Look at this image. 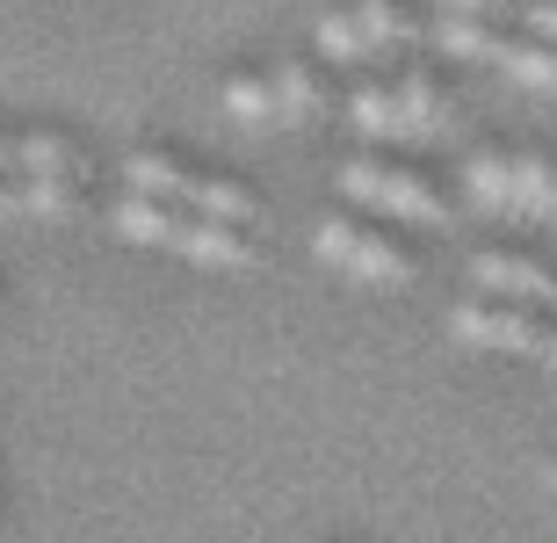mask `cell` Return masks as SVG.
<instances>
[{"mask_svg":"<svg viewBox=\"0 0 557 543\" xmlns=\"http://www.w3.org/2000/svg\"><path fill=\"white\" fill-rule=\"evenodd\" d=\"M348 124L362 131V138H376V146H406V138H398L392 87H355V95H348Z\"/></svg>","mask_w":557,"mask_h":543,"instance_id":"cell-14","label":"cell"},{"mask_svg":"<svg viewBox=\"0 0 557 543\" xmlns=\"http://www.w3.org/2000/svg\"><path fill=\"white\" fill-rule=\"evenodd\" d=\"M485 65H499L507 81L536 87V95H557V44H543V37H507V29H493Z\"/></svg>","mask_w":557,"mask_h":543,"instance_id":"cell-8","label":"cell"},{"mask_svg":"<svg viewBox=\"0 0 557 543\" xmlns=\"http://www.w3.org/2000/svg\"><path fill=\"white\" fill-rule=\"evenodd\" d=\"M471 283L485 297H507V305H543V291H550V269L543 261H529V254H499L485 247L471 261Z\"/></svg>","mask_w":557,"mask_h":543,"instance_id":"cell-6","label":"cell"},{"mask_svg":"<svg viewBox=\"0 0 557 543\" xmlns=\"http://www.w3.org/2000/svg\"><path fill=\"white\" fill-rule=\"evenodd\" d=\"M218 102H225L232 124H275V95H269V73H232L218 87Z\"/></svg>","mask_w":557,"mask_h":543,"instance_id":"cell-15","label":"cell"},{"mask_svg":"<svg viewBox=\"0 0 557 543\" xmlns=\"http://www.w3.org/2000/svg\"><path fill=\"white\" fill-rule=\"evenodd\" d=\"M392 102H398V138H406V146H428V138L449 131V95H442V81L420 73V65L392 87Z\"/></svg>","mask_w":557,"mask_h":543,"instance_id":"cell-7","label":"cell"},{"mask_svg":"<svg viewBox=\"0 0 557 543\" xmlns=\"http://www.w3.org/2000/svg\"><path fill=\"white\" fill-rule=\"evenodd\" d=\"M493 29H499V22H478V15H442V22H434V44H442L449 59H478V65H485V51H493Z\"/></svg>","mask_w":557,"mask_h":543,"instance_id":"cell-16","label":"cell"},{"mask_svg":"<svg viewBox=\"0 0 557 543\" xmlns=\"http://www.w3.org/2000/svg\"><path fill=\"white\" fill-rule=\"evenodd\" d=\"M15 174H73V182H81V152L65 146L59 131H22L15 138Z\"/></svg>","mask_w":557,"mask_h":543,"instance_id":"cell-13","label":"cell"},{"mask_svg":"<svg viewBox=\"0 0 557 543\" xmlns=\"http://www.w3.org/2000/svg\"><path fill=\"white\" fill-rule=\"evenodd\" d=\"M456 341H471V348H499V356H536L543 334H550V319H536V305H507V297H463L449 312Z\"/></svg>","mask_w":557,"mask_h":543,"instance_id":"cell-4","label":"cell"},{"mask_svg":"<svg viewBox=\"0 0 557 543\" xmlns=\"http://www.w3.org/2000/svg\"><path fill=\"white\" fill-rule=\"evenodd\" d=\"M499 22H521V37L557 44V0H507V15H499Z\"/></svg>","mask_w":557,"mask_h":543,"instance_id":"cell-18","label":"cell"},{"mask_svg":"<svg viewBox=\"0 0 557 543\" xmlns=\"http://www.w3.org/2000/svg\"><path fill=\"white\" fill-rule=\"evenodd\" d=\"M109 225L124 232L131 247H166L196 261V269H247L253 247H247V225H218V218H196L182 203H160V196H138L124 188V203L109 210Z\"/></svg>","mask_w":557,"mask_h":543,"instance_id":"cell-1","label":"cell"},{"mask_svg":"<svg viewBox=\"0 0 557 543\" xmlns=\"http://www.w3.org/2000/svg\"><path fill=\"white\" fill-rule=\"evenodd\" d=\"M311 37H319V51H326L333 65H362V59H370V44H362V29H355V15H348V8H326Z\"/></svg>","mask_w":557,"mask_h":543,"instance_id":"cell-17","label":"cell"},{"mask_svg":"<svg viewBox=\"0 0 557 543\" xmlns=\"http://www.w3.org/2000/svg\"><path fill=\"white\" fill-rule=\"evenodd\" d=\"M442 15H478V22H499L507 0H442Z\"/></svg>","mask_w":557,"mask_h":543,"instance_id":"cell-19","label":"cell"},{"mask_svg":"<svg viewBox=\"0 0 557 543\" xmlns=\"http://www.w3.org/2000/svg\"><path fill=\"white\" fill-rule=\"evenodd\" d=\"M0 174H15V138H0Z\"/></svg>","mask_w":557,"mask_h":543,"instance_id":"cell-22","label":"cell"},{"mask_svg":"<svg viewBox=\"0 0 557 543\" xmlns=\"http://www.w3.org/2000/svg\"><path fill=\"white\" fill-rule=\"evenodd\" d=\"M536 356H543V362H550V370H557V326H550V334H543V348H536Z\"/></svg>","mask_w":557,"mask_h":543,"instance_id":"cell-21","label":"cell"},{"mask_svg":"<svg viewBox=\"0 0 557 543\" xmlns=\"http://www.w3.org/2000/svg\"><path fill=\"white\" fill-rule=\"evenodd\" d=\"M196 182L203 174L196 168H182L174 152H131L124 160V188H138V196H160V203H196Z\"/></svg>","mask_w":557,"mask_h":543,"instance_id":"cell-9","label":"cell"},{"mask_svg":"<svg viewBox=\"0 0 557 543\" xmlns=\"http://www.w3.org/2000/svg\"><path fill=\"white\" fill-rule=\"evenodd\" d=\"M348 15H355V29H362V44H370V59H376V51H406V44H413V15H406L398 0H355Z\"/></svg>","mask_w":557,"mask_h":543,"instance_id":"cell-11","label":"cell"},{"mask_svg":"<svg viewBox=\"0 0 557 543\" xmlns=\"http://www.w3.org/2000/svg\"><path fill=\"white\" fill-rule=\"evenodd\" d=\"M543 305H550V312H557V269H550V291H543Z\"/></svg>","mask_w":557,"mask_h":543,"instance_id":"cell-23","label":"cell"},{"mask_svg":"<svg viewBox=\"0 0 557 543\" xmlns=\"http://www.w3.org/2000/svg\"><path fill=\"white\" fill-rule=\"evenodd\" d=\"M269 95H275V124H311L319 109H326V95H319V73L297 59L269 65Z\"/></svg>","mask_w":557,"mask_h":543,"instance_id":"cell-10","label":"cell"},{"mask_svg":"<svg viewBox=\"0 0 557 543\" xmlns=\"http://www.w3.org/2000/svg\"><path fill=\"white\" fill-rule=\"evenodd\" d=\"M81 182L73 174H15V210L22 218H73Z\"/></svg>","mask_w":557,"mask_h":543,"instance_id":"cell-12","label":"cell"},{"mask_svg":"<svg viewBox=\"0 0 557 543\" xmlns=\"http://www.w3.org/2000/svg\"><path fill=\"white\" fill-rule=\"evenodd\" d=\"M499 218H557V160L550 152H507V196H499Z\"/></svg>","mask_w":557,"mask_h":543,"instance_id":"cell-5","label":"cell"},{"mask_svg":"<svg viewBox=\"0 0 557 543\" xmlns=\"http://www.w3.org/2000/svg\"><path fill=\"white\" fill-rule=\"evenodd\" d=\"M311 254H319L326 269L355 275V283H376V291H398V283H413V254L398 247L392 232L362 225V218H326V225L311 232Z\"/></svg>","mask_w":557,"mask_h":543,"instance_id":"cell-2","label":"cell"},{"mask_svg":"<svg viewBox=\"0 0 557 543\" xmlns=\"http://www.w3.org/2000/svg\"><path fill=\"white\" fill-rule=\"evenodd\" d=\"M8 218H22L15 210V174H0V225H8Z\"/></svg>","mask_w":557,"mask_h":543,"instance_id":"cell-20","label":"cell"},{"mask_svg":"<svg viewBox=\"0 0 557 543\" xmlns=\"http://www.w3.org/2000/svg\"><path fill=\"white\" fill-rule=\"evenodd\" d=\"M341 188H348L362 210H384V218H406V225H449V196H442V188H428L413 168L348 160V168H341Z\"/></svg>","mask_w":557,"mask_h":543,"instance_id":"cell-3","label":"cell"}]
</instances>
